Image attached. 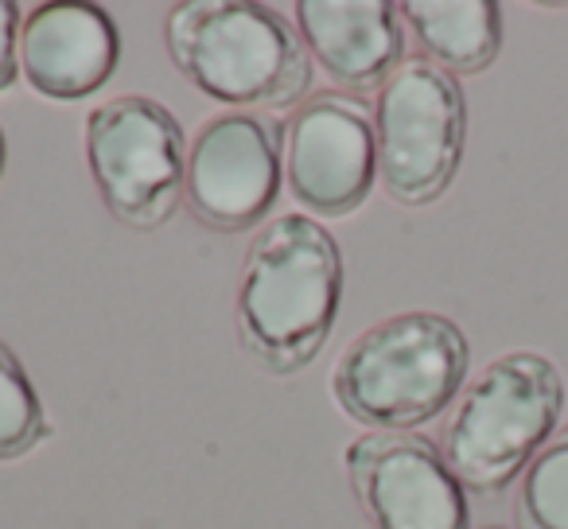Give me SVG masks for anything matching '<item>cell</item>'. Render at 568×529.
<instances>
[{
	"label": "cell",
	"mask_w": 568,
	"mask_h": 529,
	"mask_svg": "<svg viewBox=\"0 0 568 529\" xmlns=\"http://www.w3.org/2000/svg\"><path fill=\"white\" fill-rule=\"evenodd\" d=\"M343 304V250L312 214H276L250 242L237 281V343L268 374L316 363Z\"/></svg>",
	"instance_id": "6da1fadb"
},
{
	"label": "cell",
	"mask_w": 568,
	"mask_h": 529,
	"mask_svg": "<svg viewBox=\"0 0 568 529\" xmlns=\"http://www.w3.org/2000/svg\"><path fill=\"white\" fill-rule=\"evenodd\" d=\"M172 67L226 110L281 113L308 98L312 55L301 32L257 0H183L164 20Z\"/></svg>",
	"instance_id": "7a4b0ae2"
},
{
	"label": "cell",
	"mask_w": 568,
	"mask_h": 529,
	"mask_svg": "<svg viewBox=\"0 0 568 529\" xmlns=\"http://www.w3.org/2000/svg\"><path fill=\"white\" fill-rule=\"evenodd\" d=\"M471 347L456 319L402 312L366 327L335 363L332 394L371 433H409L464 394Z\"/></svg>",
	"instance_id": "3957f363"
},
{
	"label": "cell",
	"mask_w": 568,
	"mask_h": 529,
	"mask_svg": "<svg viewBox=\"0 0 568 529\" xmlns=\"http://www.w3.org/2000/svg\"><path fill=\"white\" fill-rule=\"evenodd\" d=\"M560 409L565 382L557 366L534 350H510L464 386L440 451L467 490L498 495L549 444Z\"/></svg>",
	"instance_id": "277c9868"
},
{
	"label": "cell",
	"mask_w": 568,
	"mask_h": 529,
	"mask_svg": "<svg viewBox=\"0 0 568 529\" xmlns=\"http://www.w3.org/2000/svg\"><path fill=\"white\" fill-rule=\"evenodd\" d=\"M90 180L105 211L129 230H160L183 203L187 136L175 113L149 94H121L82 125Z\"/></svg>",
	"instance_id": "5b68a950"
},
{
	"label": "cell",
	"mask_w": 568,
	"mask_h": 529,
	"mask_svg": "<svg viewBox=\"0 0 568 529\" xmlns=\"http://www.w3.org/2000/svg\"><path fill=\"white\" fill-rule=\"evenodd\" d=\"M378 180L402 206H428L452 187L464 160L467 102L456 74L425 55L405 59L374 102Z\"/></svg>",
	"instance_id": "8992f818"
},
{
	"label": "cell",
	"mask_w": 568,
	"mask_h": 529,
	"mask_svg": "<svg viewBox=\"0 0 568 529\" xmlns=\"http://www.w3.org/2000/svg\"><path fill=\"white\" fill-rule=\"evenodd\" d=\"M284 180V125L265 113L226 110L187 144L183 203L219 234H242L268 218Z\"/></svg>",
	"instance_id": "52a82bcc"
},
{
	"label": "cell",
	"mask_w": 568,
	"mask_h": 529,
	"mask_svg": "<svg viewBox=\"0 0 568 529\" xmlns=\"http://www.w3.org/2000/svg\"><path fill=\"white\" fill-rule=\"evenodd\" d=\"M284 180L308 214L347 218L378 183L374 110L343 90L301 102L284 125Z\"/></svg>",
	"instance_id": "ba28073f"
},
{
	"label": "cell",
	"mask_w": 568,
	"mask_h": 529,
	"mask_svg": "<svg viewBox=\"0 0 568 529\" xmlns=\"http://www.w3.org/2000/svg\"><path fill=\"white\" fill-rule=\"evenodd\" d=\"M347 482L374 529H471L467 487L417 433H363L343 451Z\"/></svg>",
	"instance_id": "9c48e42d"
},
{
	"label": "cell",
	"mask_w": 568,
	"mask_h": 529,
	"mask_svg": "<svg viewBox=\"0 0 568 529\" xmlns=\"http://www.w3.org/2000/svg\"><path fill=\"white\" fill-rule=\"evenodd\" d=\"M121 32L98 4L48 0L20 24V79L48 102H82L113 79Z\"/></svg>",
	"instance_id": "30bf717a"
},
{
	"label": "cell",
	"mask_w": 568,
	"mask_h": 529,
	"mask_svg": "<svg viewBox=\"0 0 568 529\" xmlns=\"http://www.w3.org/2000/svg\"><path fill=\"white\" fill-rule=\"evenodd\" d=\"M296 32L343 90H382L405 63V17L389 0H301Z\"/></svg>",
	"instance_id": "8fae6325"
},
{
	"label": "cell",
	"mask_w": 568,
	"mask_h": 529,
	"mask_svg": "<svg viewBox=\"0 0 568 529\" xmlns=\"http://www.w3.org/2000/svg\"><path fill=\"white\" fill-rule=\"evenodd\" d=\"M402 17L428 63L448 74H479L503 48V9L495 0H405Z\"/></svg>",
	"instance_id": "7c38bea8"
},
{
	"label": "cell",
	"mask_w": 568,
	"mask_h": 529,
	"mask_svg": "<svg viewBox=\"0 0 568 529\" xmlns=\"http://www.w3.org/2000/svg\"><path fill=\"white\" fill-rule=\"evenodd\" d=\"M51 436V420L43 409L36 382L20 366V358L0 343V464L24 459Z\"/></svg>",
	"instance_id": "4fadbf2b"
},
{
	"label": "cell",
	"mask_w": 568,
	"mask_h": 529,
	"mask_svg": "<svg viewBox=\"0 0 568 529\" xmlns=\"http://www.w3.org/2000/svg\"><path fill=\"white\" fill-rule=\"evenodd\" d=\"M514 521L518 529H568V428L552 436L521 471Z\"/></svg>",
	"instance_id": "5bb4252c"
},
{
	"label": "cell",
	"mask_w": 568,
	"mask_h": 529,
	"mask_svg": "<svg viewBox=\"0 0 568 529\" xmlns=\"http://www.w3.org/2000/svg\"><path fill=\"white\" fill-rule=\"evenodd\" d=\"M20 24L24 12L12 0H0V94L20 82Z\"/></svg>",
	"instance_id": "9a60e30c"
},
{
	"label": "cell",
	"mask_w": 568,
	"mask_h": 529,
	"mask_svg": "<svg viewBox=\"0 0 568 529\" xmlns=\"http://www.w3.org/2000/svg\"><path fill=\"white\" fill-rule=\"evenodd\" d=\"M4 164H9V144H4V129H0V180H4Z\"/></svg>",
	"instance_id": "2e32d148"
}]
</instances>
